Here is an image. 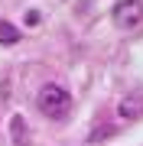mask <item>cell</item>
<instances>
[{
    "label": "cell",
    "instance_id": "7a4b0ae2",
    "mask_svg": "<svg viewBox=\"0 0 143 146\" xmlns=\"http://www.w3.org/2000/svg\"><path fill=\"white\" fill-rule=\"evenodd\" d=\"M111 20L117 29H133L143 23V0H120L111 10Z\"/></svg>",
    "mask_w": 143,
    "mask_h": 146
},
{
    "label": "cell",
    "instance_id": "5b68a950",
    "mask_svg": "<svg viewBox=\"0 0 143 146\" xmlns=\"http://www.w3.org/2000/svg\"><path fill=\"white\" fill-rule=\"evenodd\" d=\"M13 136H16V146H26V140H23V117H13Z\"/></svg>",
    "mask_w": 143,
    "mask_h": 146
},
{
    "label": "cell",
    "instance_id": "6da1fadb",
    "mask_svg": "<svg viewBox=\"0 0 143 146\" xmlns=\"http://www.w3.org/2000/svg\"><path fill=\"white\" fill-rule=\"evenodd\" d=\"M36 107L43 110L46 117H65L69 114V107H72V94L62 88V84H43L36 94Z\"/></svg>",
    "mask_w": 143,
    "mask_h": 146
},
{
    "label": "cell",
    "instance_id": "3957f363",
    "mask_svg": "<svg viewBox=\"0 0 143 146\" xmlns=\"http://www.w3.org/2000/svg\"><path fill=\"white\" fill-rule=\"evenodd\" d=\"M117 114L124 120H140L143 117V94H127V98L117 104Z\"/></svg>",
    "mask_w": 143,
    "mask_h": 146
},
{
    "label": "cell",
    "instance_id": "277c9868",
    "mask_svg": "<svg viewBox=\"0 0 143 146\" xmlns=\"http://www.w3.org/2000/svg\"><path fill=\"white\" fill-rule=\"evenodd\" d=\"M13 42H20V29L13 23L0 20V46H13Z\"/></svg>",
    "mask_w": 143,
    "mask_h": 146
}]
</instances>
